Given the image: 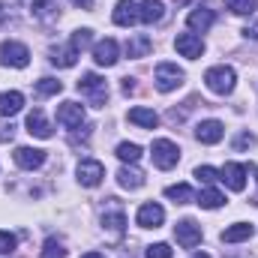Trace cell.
<instances>
[{
  "label": "cell",
  "instance_id": "1",
  "mask_svg": "<svg viewBox=\"0 0 258 258\" xmlns=\"http://www.w3.org/2000/svg\"><path fill=\"white\" fill-rule=\"evenodd\" d=\"M78 93H81L90 105L102 108L105 99H108V81H105L102 75H96V72H84V75L78 78Z\"/></svg>",
  "mask_w": 258,
  "mask_h": 258
},
{
  "label": "cell",
  "instance_id": "2",
  "mask_svg": "<svg viewBox=\"0 0 258 258\" xmlns=\"http://www.w3.org/2000/svg\"><path fill=\"white\" fill-rule=\"evenodd\" d=\"M204 84H207L216 96H228V93L234 90V84H237V72L225 63L210 66V69L204 72Z\"/></svg>",
  "mask_w": 258,
  "mask_h": 258
},
{
  "label": "cell",
  "instance_id": "3",
  "mask_svg": "<svg viewBox=\"0 0 258 258\" xmlns=\"http://www.w3.org/2000/svg\"><path fill=\"white\" fill-rule=\"evenodd\" d=\"M24 9L36 24H54L60 18V0H24Z\"/></svg>",
  "mask_w": 258,
  "mask_h": 258
},
{
  "label": "cell",
  "instance_id": "4",
  "mask_svg": "<svg viewBox=\"0 0 258 258\" xmlns=\"http://www.w3.org/2000/svg\"><path fill=\"white\" fill-rule=\"evenodd\" d=\"M177 159H180V150H177V144H174V141H168V138L153 141V165H156V168L168 171V168H174V165H177Z\"/></svg>",
  "mask_w": 258,
  "mask_h": 258
},
{
  "label": "cell",
  "instance_id": "5",
  "mask_svg": "<svg viewBox=\"0 0 258 258\" xmlns=\"http://www.w3.org/2000/svg\"><path fill=\"white\" fill-rule=\"evenodd\" d=\"M183 84V69L177 63H159L156 66V90L159 93H171Z\"/></svg>",
  "mask_w": 258,
  "mask_h": 258
},
{
  "label": "cell",
  "instance_id": "6",
  "mask_svg": "<svg viewBox=\"0 0 258 258\" xmlns=\"http://www.w3.org/2000/svg\"><path fill=\"white\" fill-rule=\"evenodd\" d=\"M0 63L3 66H12V69H24V66L30 63V51H27V45H21V42H3L0 45Z\"/></svg>",
  "mask_w": 258,
  "mask_h": 258
},
{
  "label": "cell",
  "instance_id": "7",
  "mask_svg": "<svg viewBox=\"0 0 258 258\" xmlns=\"http://www.w3.org/2000/svg\"><path fill=\"white\" fill-rule=\"evenodd\" d=\"M75 174H78V183H81V186L93 189V186H99V183H102L105 168H102V162H96V159H81Z\"/></svg>",
  "mask_w": 258,
  "mask_h": 258
},
{
  "label": "cell",
  "instance_id": "8",
  "mask_svg": "<svg viewBox=\"0 0 258 258\" xmlns=\"http://www.w3.org/2000/svg\"><path fill=\"white\" fill-rule=\"evenodd\" d=\"M174 237H177V243H180L183 249H195V246L201 243V225H198L195 219H180V222L174 225Z\"/></svg>",
  "mask_w": 258,
  "mask_h": 258
},
{
  "label": "cell",
  "instance_id": "9",
  "mask_svg": "<svg viewBox=\"0 0 258 258\" xmlns=\"http://www.w3.org/2000/svg\"><path fill=\"white\" fill-rule=\"evenodd\" d=\"M162 219H165V210H162L156 201L141 204V207H138V213H135V222H138L141 228H159V225H162Z\"/></svg>",
  "mask_w": 258,
  "mask_h": 258
},
{
  "label": "cell",
  "instance_id": "10",
  "mask_svg": "<svg viewBox=\"0 0 258 258\" xmlns=\"http://www.w3.org/2000/svg\"><path fill=\"white\" fill-rule=\"evenodd\" d=\"M57 123L66 129H81V123H84V105H78V102H60Z\"/></svg>",
  "mask_w": 258,
  "mask_h": 258
},
{
  "label": "cell",
  "instance_id": "11",
  "mask_svg": "<svg viewBox=\"0 0 258 258\" xmlns=\"http://www.w3.org/2000/svg\"><path fill=\"white\" fill-rule=\"evenodd\" d=\"M93 60L99 66H114L120 60V45H117V39H102V42H96L93 45Z\"/></svg>",
  "mask_w": 258,
  "mask_h": 258
},
{
  "label": "cell",
  "instance_id": "12",
  "mask_svg": "<svg viewBox=\"0 0 258 258\" xmlns=\"http://www.w3.org/2000/svg\"><path fill=\"white\" fill-rule=\"evenodd\" d=\"M222 180H225L228 189L243 192V189H246V165H240V162H225V168H222Z\"/></svg>",
  "mask_w": 258,
  "mask_h": 258
},
{
  "label": "cell",
  "instance_id": "13",
  "mask_svg": "<svg viewBox=\"0 0 258 258\" xmlns=\"http://www.w3.org/2000/svg\"><path fill=\"white\" fill-rule=\"evenodd\" d=\"M174 48H177L183 57H189V60H198V57L204 54V42H201V36H195V33H180V36L174 39Z\"/></svg>",
  "mask_w": 258,
  "mask_h": 258
},
{
  "label": "cell",
  "instance_id": "14",
  "mask_svg": "<svg viewBox=\"0 0 258 258\" xmlns=\"http://www.w3.org/2000/svg\"><path fill=\"white\" fill-rule=\"evenodd\" d=\"M135 21H141L138 3H135V0H117V6H114V24H120V27H132Z\"/></svg>",
  "mask_w": 258,
  "mask_h": 258
},
{
  "label": "cell",
  "instance_id": "15",
  "mask_svg": "<svg viewBox=\"0 0 258 258\" xmlns=\"http://www.w3.org/2000/svg\"><path fill=\"white\" fill-rule=\"evenodd\" d=\"M222 135H225V126H222L219 120H201V123L195 126V138H198L201 144H219Z\"/></svg>",
  "mask_w": 258,
  "mask_h": 258
},
{
  "label": "cell",
  "instance_id": "16",
  "mask_svg": "<svg viewBox=\"0 0 258 258\" xmlns=\"http://www.w3.org/2000/svg\"><path fill=\"white\" fill-rule=\"evenodd\" d=\"M42 162H45V150H39V147H18V150H15V165H18V168L33 171V168H39Z\"/></svg>",
  "mask_w": 258,
  "mask_h": 258
},
{
  "label": "cell",
  "instance_id": "17",
  "mask_svg": "<svg viewBox=\"0 0 258 258\" xmlns=\"http://www.w3.org/2000/svg\"><path fill=\"white\" fill-rule=\"evenodd\" d=\"M27 132H30V135H36V138H51V135H54L51 123L45 120V114H42L39 108H33V111L27 114Z\"/></svg>",
  "mask_w": 258,
  "mask_h": 258
},
{
  "label": "cell",
  "instance_id": "18",
  "mask_svg": "<svg viewBox=\"0 0 258 258\" xmlns=\"http://www.w3.org/2000/svg\"><path fill=\"white\" fill-rule=\"evenodd\" d=\"M138 12H141V21H144V24H159V21L165 18L162 0H141V3H138Z\"/></svg>",
  "mask_w": 258,
  "mask_h": 258
},
{
  "label": "cell",
  "instance_id": "19",
  "mask_svg": "<svg viewBox=\"0 0 258 258\" xmlns=\"http://www.w3.org/2000/svg\"><path fill=\"white\" fill-rule=\"evenodd\" d=\"M21 108H24V96H21L18 90L0 93V114H3V117H12V114H18Z\"/></svg>",
  "mask_w": 258,
  "mask_h": 258
},
{
  "label": "cell",
  "instance_id": "20",
  "mask_svg": "<svg viewBox=\"0 0 258 258\" xmlns=\"http://www.w3.org/2000/svg\"><path fill=\"white\" fill-rule=\"evenodd\" d=\"M213 21H216V15H213V9H204V6H198L189 12V18H186V24L192 27V30H210L213 27Z\"/></svg>",
  "mask_w": 258,
  "mask_h": 258
},
{
  "label": "cell",
  "instance_id": "21",
  "mask_svg": "<svg viewBox=\"0 0 258 258\" xmlns=\"http://www.w3.org/2000/svg\"><path fill=\"white\" fill-rule=\"evenodd\" d=\"M150 51H153V39L144 36V33H135V36L126 42V54L135 57V60H138V57H147Z\"/></svg>",
  "mask_w": 258,
  "mask_h": 258
},
{
  "label": "cell",
  "instance_id": "22",
  "mask_svg": "<svg viewBox=\"0 0 258 258\" xmlns=\"http://www.w3.org/2000/svg\"><path fill=\"white\" fill-rule=\"evenodd\" d=\"M255 234V228L249 222H234L231 228L222 231V243H240V240H249Z\"/></svg>",
  "mask_w": 258,
  "mask_h": 258
},
{
  "label": "cell",
  "instance_id": "23",
  "mask_svg": "<svg viewBox=\"0 0 258 258\" xmlns=\"http://www.w3.org/2000/svg\"><path fill=\"white\" fill-rule=\"evenodd\" d=\"M102 228L117 240L123 231H126V216H123V210H114V213H105L102 216Z\"/></svg>",
  "mask_w": 258,
  "mask_h": 258
},
{
  "label": "cell",
  "instance_id": "24",
  "mask_svg": "<svg viewBox=\"0 0 258 258\" xmlns=\"http://www.w3.org/2000/svg\"><path fill=\"white\" fill-rule=\"evenodd\" d=\"M78 60V51L72 48V45H54L51 48V63L60 66V69H69V66H75Z\"/></svg>",
  "mask_w": 258,
  "mask_h": 258
},
{
  "label": "cell",
  "instance_id": "25",
  "mask_svg": "<svg viewBox=\"0 0 258 258\" xmlns=\"http://www.w3.org/2000/svg\"><path fill=\"white\" fill-rule=\"evenodd\" d=\"M129 123L144 126V129H156L159 126V114L150 111V108H132V111H129Z\"/></svg>",
  "mask_w": 258,
  "mask_h": 258
},
{
  "label": "cell",
  "instance_id": "26",
  "mask_svg": "<svg viewBox=\"0 0 258 258\" xmlns=\"http://www.w3.org/2000/svg\"><path fill=\"white\" fill-rule=\"evenodd\" d=\"M117 183H120L123 189H141V186H144V174H141L138 168H120V171H117Z\"/></svg>",
  "mask_w": 258,
  "mask_h": 258
},
{
  "label": "cell",
  "instance_id": "27",
  "mask_svg": "<svg viewBox=\"0 0 258 258\" xmlns=\"http://www.w3.org/2000/svg\"><path fill=\"white\" fill-rule=\"evenodd\" d=\"M165 198H171L174 204H189V201H195V192L189 183H174L165 189Z\"/></svg>",
  "mask_w": 258,
  "mask_h": 258
},
{
  "label": "cell",
  "instance_id": "28",
  "mask_svg": "<svg viewBox=\"0 0 258 258\" xmlns=\"http://www.w3.org/2000/svg\"><path fill=\"white\" fill-rule=\"evenodd\" d=\"M198 204L204 207V210H216V207H222L225 204V195L219 192V189H201V195H198Z\"/></svg>",
  "mask_w": 258,
  "mask_h": 258
},
{
  "label": "cell",
  "instance_id": "29",
  "mask_svg": "<svg viewBox=\"0 0 258 258\" xmlns=\"http://www.w3.org/2000/svg\"><path fill=\"white\" fill-rule=\"evenodd\" d=\"M117 159H120V162H129V165H135V162L141 159V147H138V144H132V141L117 144Z\"/></svg>",
  "mask_w": 258,
  "mask_h": 258
},
{
  "label": "cell",
  "instance_id": "30",
  "mask_svg": "<svg viewBox=\"0 0 258 258\" xmlns=\"http://www.w3.org/2000/svg\"><path fill=\"white\" fill-rule=\"evenodd\" d=\"M90 42H93V30H90V27H81V30L72 33V42H69V45H72L75 51H84V48H90Z\"/></svg>",
  "mask_w": 258,
  "mask_h": 258
},
{
  "label": "cell",
  "instance_id": "31",
  "mask_svg": "<svg viewBox=\"0 0 258 258\" xmlns=\"http://www.w3.org/2000/svg\"><path fill=\"white\" fill-rule=\"evenodd\" d=\"M60 90H63V84H60L57 78H39V81H36V93H39V96H57Z\"/></svg>",
  "mask_w": 258,
  "mask_h": 258
},
{
  "label": "cell",
  "instance_id": "32",
  "mask_svg": "<svg viewBox=\"0 0 258 258\" xmlns=\"http://www.w3.org/2000/svg\"><path fill=\"white\" fill-rule=\"evenodd\" d=\"M228 3V9L234 12V15H252L255 12V0H225Z\"/></svg>",
  "mask_w": 258,
  "mask_h": 258
},
{
  "label": "cell",
  "instance_id": "33",
  "mask_svg": "<svg viewBox=\"0 0 258 258\" xmlns=\"http://www.w3.org/2000/svg\"><path fill=\"white\" fill-rule=\"evenodd\" d=\"M42 258H66V249L60 240H54V237H48L45 240V246H42Z\"/></svg>",
  "mask_w": 258,
  "mask_h": 258
},
{
  "label": "cell",
  "instance_id": "34",
  "mask_svg": "<svg viewBox=\"0 0 258 258\" xmlns=\"http://www.w3.org/2000/svg\"><path fill=\"white\" fill-rule=\"evenodd\" d=\"M195 177H198L201 183H216V180H222V171H216V168H210V165H198V168H195Z\"/></svg>",
  "mask_w": 258,
  "mask_h": 258
},
{
  "label": "cell",
  "instance_id": "35",
  "mask_svg": "<svg viewBox=\"0 0 258 258\" xmlns=\"http://www.w3.org/2000/svg\"><path fill=\"white\" fill-rule=\"evenodd\" d=\"M174 255V249L168 246V243H153V246H147V258H171Z\"/></svg>",
  "mask_w": 258,
  "mask_h": 258
},
{
  "label": "cell",
  "instance_id": "36",
  "mask_svg": "<svg viewBox=\"0 0 258 258\" xmlns=\"http://www.w3.org/2000/svg\"><path fill=\"white\" fill-rule=\"evenodd\" d=\"M15 234H9V231H0V255H9L12 249H15Z\"/></svg>",
  "mask_w": 258,
  "mask_h": 258
},
{
  "label": "cell",
  "instance_id": "37",
  "mask_svg": "<svg viewBox=\"0 0 258 258\" xmlns=\"http://www.w3.org/2000/svg\"><path fill=\"white\" fill-rule=\"evenodd\" d=\"M255 144V135H249V132H240L237 138H234V147L237 150H243V147H252Z\"/></svg>",
  "mask_w": 258,
  "mask_h": 258
},
{
  "label": "cell",
  "instance_id": "38",
  "mask_svg": "<svg viewBox=\"0 0 258 258\" xmlns=\"http://www.w3.org/2000/svg\"><path fill=\"white\" fill-rule=\"evenodd\" d=\"M12 135H15L12 123H0V141H12Z\"/></svg>",
  "mask_w": 258,
  "mask_h": 258
},
{
  "label": "cell",
  "instance_id": "39",
  "mask_svg": "<svg viewBox=\"0 0 258 258\" xmlns=\"http://www.w3.org/2000/svg\"><path fill=\"white\" fill-rule=\"evenodd\" d=\"M135 90V78H123V93H132Z\"/></svg>",
  "mask_w": 258,
  "mask_h": 258
},
{
  "label": "cell",
  "instance_id": "40",
  "mask_svg": "<svg viewBox=\"0 0 258 258\" xmlns=\"http://www.w3.org/2000/svg\"><path fill=\"white\" fill-rule=\"evenodd\" d=\"M243 33H246V36H249V39H258V21H255V24H252V27H246V30H243Z\"/></svg>",
  "mask_w": 258,
  "mask_h": 258
},
{
  "label": "cell",
  "instance_id": "41",
  "mask_svg": "<svg viewBox=\"0 0 258 258\" xmlns=\"http://www.w3.org/2000/svg\"><path fill=\"white\" fill-rule=\"evenodd\" d=\"M78 9H93V0H72Z\"/></svg>",
  "mask_w": 258,
  "mask_h": 258
},
{
  "label": "cell",
  "instance_id": "42",
  "mask_svg": "<svg viewBox=\"0 0 258 258\" xmlns=\"http://www.w3.org/2000/svg\"><path fill=\"white\" fill-rule=\"evenodd\" d=\"M3 21H9V9H6V6L0 3V24H3Z\"/></svg>",
  "mask_w": 258,
  "mask_h": 258
},
{
  "label": "cell",
  "instance_id": "43",
  "mask_svg": "<svg viewBox=\"0 0 258 258\" xmlns=\"http://www.w3.org/2000/svg\"><path fill=\"white\" fill-rule=\"evenodd\" d=\"M81 258H105L102 252H87V255H81Z\"/></svg>",
  "mask_w": 258,
  "mask_h": 258
},
{
  "label": "cell",
  "instance_id": "44",
  "mask_svg": "<svg viewBox=\"0 0 258 258\" xmlns=\"http://www.w3.org/2000/svg\"><path fill=\"white\" fill-rule=\"evenodd\" d=\"M192 258H210V255H207V252H195Z\"/></svg>",
  "mask_w": 258,
  "mask_h": 258
},
{
  "label": "cell",
  "instance_id": "45",
  "mask_svg": "<svg viewBox=\"0 0 258 258\" xmlns=\"http://www.w3.org/2000/svg\"><path fill=\"white\" fill-rule=\"evenodd\" d=\"M255 180H258V171H255Z\"/></svg>",
  "mask_w": 258,
  "mask_h": 258
}]
</instances>
